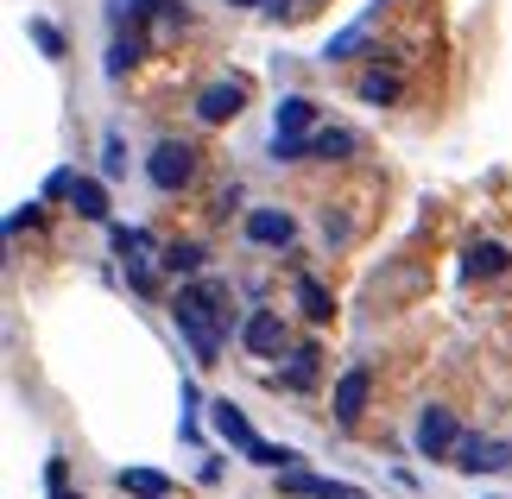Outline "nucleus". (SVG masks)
Here are the masks:
<instances>
[{
	"label": "nucleus",
	"mask_w": 512,
	"mask_h": 499,
	"mask_svg": "<svg viewBox=\"0 0 512 499\" xmlns=\"http://www.w3.org/2000/svg\"><path fill=\"white\" fill-rule=\"evenodd\" d=\"M70 209L83 215V222H108V184L102 177H70Z\"/></svg>",
	"instance_id": "1a4fd4ad"
},
{
	"label": "nucleus",
	"mask_w": 512,
	"mask_h": 499,
	"mask_svg": "<svg viewBox=\"0 0 512 499\" xmlns=\"http://www.w3.org/2000/svg\"><path fill=\"white\" fill-rule=\"evenodd\" d=\"M241 342H247L253 354H279V348H285V323H279L272 310H253L247 323H241Z\"/></svg>",
	"instance_id": "9d476101"
},
{
	"label": "nucleus",
	"mask_w": 512,
	"mask_h": 499,
	"mask_svg": "<svg viewBox=\"0 0 512 499\" xmlns=\"http://www.w3.org/2000/svg\"><path fill=\"white\" fill-rule=\"evenodd\" d=\"M354 146H361V139H354L348 127H317L304 139V158H348Z\"/></svg>",
	"instance_id": "ddd939ff"
},
{
	"label": "nucleus",
	"mask_w": 512,
	"mask_h": 499,
	"mask_svg": "<svg viewBox=\"0 0 512 499\" xmlns=\"http://www.w3.org/2000/svg\"><path fill=\"white\" fill-rule=\"evenodd\" d=\"M38 222V203H19L13 215H7V234H19V228H32Z\"/></svg>",
	"instance_id": "393cba45"
},
{
	"label": "nucleus",
	"mask_w": 512,
	"mask_h": 499,
	"mask_svg": "<svg viewBox=\"0 0 512 499\" xmlns=\"http://www.w3.org/2000/svg\"><path fill=\"white\" fill-rule=\"evenodd\" d=\"M298 304H304L310 323H329V316H336V297H329L317 278H298Z\"/></svg>",
	"instance_id": "f3484780"
},
{
	"label": "nucleus",
	"mask_w": 512,
	"mask_h": 499,
	"mask_svg": "<svg viewBox=\"0 0 512 499\" xmlns=\"http://www.w3.org/2000/svg\"><path fill=\"white\" fill-rule=\"evenodd\" d=\"M234 7H266V0H234Z\"/></svg>",
	"instance_id": "a878e982"
},
{
	"label": "nucleus",
	"mask_w": 512,
	"mask_h": 499,
	"mask_svg": "<svg viewBox=\"0 0 512 499\" xmlns=\"http://www.w3.org/2000/svg\"><path fill=\"white\" fill-rule=\"evenodd\" d=\"M317 361H323L317 348H298V354H291V367H285V386H317Z\"/></svg>",
	"instance_id": "a211bd4d"
},
{
	"label": "nucleus",
	"mask_w": 512,
	"mask_h": 499,
	"mask_svg": "<svg viewBox=\"0 0 512 499\" xmlns=\"http://www.w3.org/2000/svg\"><path fill=\"white\" fill-rule=\"evenodd\" d=\"M196 266H203V247H165V272H196Z\"/></svg>",
	"instance_id": "412c9836"
},
{
	"label": "nucleus",
	"mask_w": 512,
	"mask_h": 499,
	"mask_svg": "<svg viewBox=\"0 0 512 499\" xmlns=\"http://www.w3.org/2000/svg\"><path fill=\"white\" fill-rule=\"evenodd\" d=\"M291 234H298L291 209H247V241L253 247H291Z\"/></svg>",
	"instance_id": "423d86ee"
},
{
	"label": "nucleus",
	"mask_w": 512,
	"mask_h": 499,
	"mask_svg": "<svg viewBox=\"0 0 512 499\" xmlns=\"http://www.w3.org/2000/svg\"><path fill=\"white\" fill-rule=\"evenodd\" d=\"M373 19H380V7H367V13L354 19L348 32H336V38H329V45H323V64H342V57H354V51H361V45H367V32H373Z\"/></svg>",
	"instance_id": "f8f14e48"
},
{
	"label": "nucleus",
	"mask_w": 512,
	"mask_h": 499,
	"mask_svg": "<svg viewBox=\"0 0 512 499\" xmlns=\"http://www.w3.org/2000/svg\"><path fill=\"white\" fill-rule=\"evenodd\" d=\"M399 76H392V70H380V64H373L367 76H361V102H373V108H392V102H399Z\"/></svg>",
	"instance_id": "dca6fc26"
},
{
	"label": "nucleus",
	"mask_w": 512,
	"mask_h": 499,
	"mask_svg": "<svg viewBox=\"0 0 512 499\" xmlns=\"http://www.w3.org/2000/svg\"><path fill=\"white\" fill-rule=\"evenodd\" d=\"M310 127H317V102L310 95H285L272 108V139H310Z\"/></svg>",
	"instance_id": "0eeeda50"
},
{
	"label": "nucleus",
	"mask_w": 512,
	"mask_h": 499,
	"mask_svg": "<svg viewBox=\"0 0 512 499\" xmlns=\"http://www.w3.org/2000/svg\"><path fill=\"white\" fill-rule=\"evenodd\" d=\"M506 266H512V253L500 241H475V247H468V278H500Z\"/></svg>",
	"instance_id": "2eb2a0df"
},
{
	"label": "nucleus",
	"mask_w": 512,
	"mask_h": 499,
	"mask_svg": "<svg viewBox=\"0 0 512 499\" xmlns=\"http://www.w3.org/2000/svg\"><path fill=\"white\" fill-rule=\"evenodd\" d=\"M241 108H247V83H234V76H222V83H209L203 95H196V121L203 127H222Z\"/></svg>",
	"instance_id": "20e7f679"
},
{
	"label": "nucleus",
	"mask_w": 512,
	"mask_h": 499,
	"mask_svg": "<svg viewBox=\"0 0 512 499\" xmlns=\"http://www.w3.org/2000/svg\"><path fill=\"white\" fill-rule=\"evenodd\" d=\"M32 38H38V51H45V57H64V38H57V26H45V19H32Z\"/></svg>",
	"instance_id": "5701e85b"
},
{
	"label": "nucleus",
	"mask_w": 512,
	"mask_h": 499,
	"mask_svg": "<svg viewBox=\"0 0 512 499\" xmlns=\"http://www.w3.org/2000/svg\"><path fill=\"white\" fill-rule=\"evenodd\" d=\"M449 449H456V411L430 405V411L418 417V455H430V462H443Z\"/></svg>",
	"instance_id": "39448f33"
},
{
	"label": "nucleus",
	"mask_w": 512,
	"mask_h": 499,
	"mask_svg": "<svg viewBox=\"0 0 512 499\" xmlns=\"http://www.w3.org/2000/svg\"><path fill=\"white\" fill-rule=\"evenodd\" d=\"M291 499H361L354 487H342V481H323V474H285L279 481Z\"/></svg>",
	"instance_id": "9b49d317"
},
{
	"label": "nucleus",
	"mask_w": 512,
	"mask_h": 499,
	"mask_svg": "<svg viewBox=\"0 0 512 499\" xmlns=\"http://www.w3.org/2000/svg\"><path fill=\"white\" fill-rule=\"evenodd\" d=\"M190 171H196V152L184 146V139H159L152 146V158H146V177H152V190H184L190 184Z\"/></svg>",
	"instance_id": "f03ea898"
},
{
	"label": "nucleus",
	"mask_w": 512,
	"mask_h": 499,
	"mask_svg": "<svg viewBox=\"0 0 512 499\" xmlns=\"http://www.w3.org/2000/svg\"><path fill=\"white\" fill-rule=\"evenodd\" d=\"M121 487H127V493H140V499H159L171 481H165V474H152V468H127V474H121Z\"/></svg>",
	"instance_id": "6ab92c4d"
},
{
	"label": "nucleus",
	"mask_w": 512,
	"mask_h": 499,
	"mask_svg": "<svg viewBox=\"0 0 512 499\" xmlns=\"http://www.w3.org/2000/svg\"><path fill=\"white\" fill-rule=\"evenodd\" d=\"M127 171V158H121V139H108L102 146V177H121Z\"/></svg>",
	"instance_id": "b1692460"
},
{
	"label": "nucleus",
	"mask_w": 512,
	"mask_h": 499,
	"mask_svg": "<svg viewBox=\"0 0 512 499\" xmlns=\"http://www.w3.org/2000/svg\"><path fill=\"white\" fill-rule=\"evenodd\" d=\"M247 455H253L260 468H279V474H291V468H298V455H291V449H272V443H253Z\"/></svg>",
	"instance_id": "aec40b11"
},
{
	"label": "nucleus",
	"mask_w": 512,
	"mask_h": 499,
	"mask_svg": "<svg viewBox=\"0 0 512 499\" xmlns=\"http://www.w3.org/2000/svg\"><path fill=\"white\" fill-rule=\"evenodd\" d=\"M209 411H215V436H222V443H234V449H253V443H260V436H253V424L228 405V398H222V405H209Z\"/></svg>",
	"instance_id": "4468645a"
},
{
	"label": "nucleus",
	"mask_w": 512,
	"mask_h": 499,
	"mask_svg": "<svg viewBox=\"0 0 512 499\" xmlns=\"http://www.w3.org/2000/svg\"><path fill=\"white\" fill-rule=\"evenodd\" d=\"M367 392H373V367L367 361H354L342 379H336V398H329V411H336V424L342 430H354L367 417Z\"/></svg>",
	"instance_id": "7ed1b4c3"
},
{
	"label": "nucleus",
	"mask_w": 512,
	"mask_h": 499,
	"mask_svg": "<svg viewBox=\"0 0 512 499\" xmlns=\"http://www.w3.org/2000/svg\"><path fill=\"white\" fill-rule=\"evenodd\" d=\"M228 291L215 285V278H203V285H184L177 291V304H171V316H177V329L190 335V348H196V361L203 367H215V354H222V329H228Z\"/></svg>",
	"instance_id": "f257e3e1"
},
{
	"label": "nucleus",
	"mask_w": 512,
	"mask_h": 499,
	"mask_svg": "<svg viewBox=\"0 0 512 499\" xmlns=\"http://www.w3.org/2000/svg\"><path fill=\"white\" fill-rule=\"evenodd\" d=\"M462 455V474H500V468H512V443H481V436H475V443H462L456 449Z\"/></svg>",
	"instance_id": "6e6552de"
},
{
	"label": "nucleus",
	"mask_w": 512,
	"mask_h": 499,
	"mask_svg": "<svg viewBox=\"0 0 512 499\" xmlns=\"http://www.w3.org/2000/svg\"><path fill=\"white\" fill-rule=\"evenodd\" d=\"M159 7H171V0H108L114 19H140V13H159Z\"/></svg>",
	"instance_id": "4be33fe9"
}]
</instances>
